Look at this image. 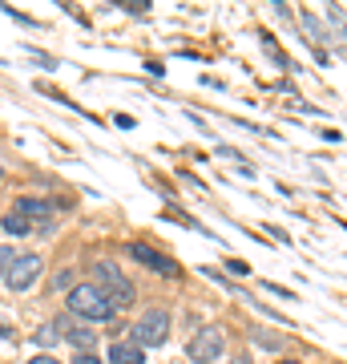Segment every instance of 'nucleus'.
<instances>
[{
  "label": "nucleus",
  "mask_w": 347,
  "mask_h": 364,
  "mask_svg": "<svg viewBox=\"0 0 347 364\" xmlns=\"http://www.w3.org/2000/svg\"><path fill=\"white\" fill-rule=\"evenodd\" d=\"M16 210H25L28 219L37 223L40 215H49V203H45V198H16Z\"/></svg>",
  "instance_id": "obj_10"
},
{
  "label": "nucleus",
  "mask_w": 347,
  "mask_h": 364,
  "mask_svg": "<svg viewBox=\"0 0 347 364\" xmlns=\"http://www.w3.org/2000/svg\"><path fill=\"white\" fill-rule=\"evenodd\" d=\"M28 364H61V360H53L49 352H40V356H33V360H28Z\"/></svg>",
  "instance_id": "obj_16"
},
{
  "label": "nucleus",
  "mask_w": 347,
  "mask_h": 364,
  "mask_svg": "<svg viewBox=\"0 0 347 364\" xmlns=\"http://www.w3.org/2000/svg\"><path fill=\"white\" fill-rule=\"evenodd\" d=\"M40 267H45L40 255H16V263L9 267V275H4V284L13 287V291H28V287L40 279Z\"/></svg>",
  "instance_id": "obj_5"
},
{
  "label": "nucleus",
  "mask_w": 347,
  "mask_h": 364,
  "mask_svg": "<svg viewBox=\"0 0 347 364\" xmlns=\"http://www.w3.org/2000/svg\"><path fill=\"white\" fill-rule=\"evenodd\" d=\"M250 336H255V344H263V348H283V336H275V332H263V328H255Z\"/></svg>",
  "instance_id": "obj_12"
},
{
  "label": "nucleus",
  "mask_w": 347,
  "mask_h": 364,
  "mask_svg": "<svg viewBox=\"0 0 347 364\" xmlns=\"http://www.w3.org/2000/svg\"><path fill=\"white\" fill-rule=\"evenodd\" d=\"M73 364H101V356H93V352H81V356H77Z\"/></svg>",
  "instance_id": "obj_15"
},
{
  "label": "nucleus",
  "mask_w": 347,
  "mask_h": 364,
  "mask_svg": "<svg viewBox=\"0 0 347 364\" xmlns=\"http://www.w3.org/2000/svg\"><path fill=\"white\" fill-rule=\"evenodd\" d=\"M69 312L85 316V320H109L114 316V299L97 284H77L69 291Z\"/></svg>",
  "instance_id": "obj_1"
},
{
  "label": "nucleus",
  "mask_w": 347,
  "mask_h": 364,
  "mask_svg": "<svg viewBox=\"0 0 347 364\" xmlns=\"http://www.w3.org/2000/svg\"><path fill=\"white\" fill-rule=\"evenodd\" d=\"M4 231H9V235H33V231H37V223L28 219L25 210L13 207L9 215H4Z\"/></svg>",
  "instance_id": "obj_9"
},
{
  "label": "nucleus",
  "mask_w": 347,
  "mask_h": 364,
  "mask_svg": "<svg viewBox=\"0 0 347 364\" xmlns=\"http://www.w3.org/2000/svg\"><path fill=\"white\" fill-rule=\"evenodd\" d=\"M57 336H61V332H53V328H40V344H57Z\"/></svg>",
  "instance_id": "obj_14"
},
{
  "label": "nucleus",
  "mask_w": 347,
  "mask_h": 364,
  "mask_svg": "<svg viewBox=\"0 0 347 364\" xmlns=\"http://www.w3.org/2000/svg\"><path fill=\"white\" fill-rule=\"evenodd\" d=\"M13 263H16V251L9 247V243H0V279L9 275V267H13Z\"/></svg>",
  "instance_id": "obj_13"
},
{
  "label": "nucleus",
  "mask_w": 347,
  "mask_h": 364,
  "mask_svg": "<svg viewBox=\"0 0 347 364\" xmlns=\"http://www.w3.org/2000/svg\"><path fill=\"white\" fill-rule=\"evenodd\" d=\"M109 364H145V348L133 340H114L109 344Z\"/></svg>",
  "instance_id": "obj_7"
},
{
  "label": "nucleus",
  "mask_w": 347,
  "mask_h": 364,
  "mask_svg": "<svg viewBox=\"0 0 347 364\" xmlns=\"http://www.w3.org/2000/svg\"><path fill=\"white\" fill-rule=\"evenodd\" d=\"M57 328H65L61 336L69 340L73 348H81V352H89L93 344H97V332H93V328H81V324H73V320H61Z\"/></svg>",
  "instance_id": "obj_8"
},
{
  "label": "nucleus",
  "mask_w": 347,
  "mask_h": 364,
  "mask_svg": "<svg viewBox=\"0 0 347 364\" xmlns=\"http://www.w3.org/2000/svg\"><path fill=\"white\" fill-rule=\"evenodd\" d=\"M222 348H226L222 328H198V336L190 340V360H198V364H219V360H222Z\"/></svg>",
  "instance_id": "obj_4"
},
{
  "label": "nucleus",
  "mask_w": 347,
  "mask_h": 364,
  "mask_svg": "<svg viewBox=\"0 0 347 364\" xmlns=\"http://www.w3.org/2000/svg\"><path fill=\"white\" fill-rule=\"evenodd\" d=\"M129 255H133L138 263H145L150 272H166V275L178 272V263L170 259V255H162L158 247H150V243H129Z\"/></svg>",
  "instance_id": "obj_6"
},
{
  "label": "nucleus",
  "mask_w": 347,
  "mask_h": 364,
  "mask_svg": "<svg viewBox=\"0 0 347 364\" xmlns=\"http://www.w3.org/2000/svg\"><path fill=\"white\" fill-rule=\"evenodd\" d=\"M303 25H307V33H311V41L319 45V41H327V28H323V21L315 13H303Z\"/></svg>",
  "instance_id": "obj_11"
},
{
  "label": "nucleus",
  "mask_w": 347,
  "mask_h": 364,
  "mask_svg": "<svg viewBox=\"0 0 347 364\" xmlns=\"http://www.w3.org/2000/svg\"><path fill=\"white\" fill-rule=\"evenodd\" d=\"M93 275H97V287H105V291H109L114 308H126V304H133V287H129V279L121 275V267H117V263L97 259V263H93Z\"/></svg>",
  "instance_id": "obj_2"
},
{
  "label": "nucleus",
  "mask_w": 347,
  "mask_h": 364,
  "mask_svg": "<svg viewBox=\"0 0 347 364\" xmlns=\"http://www.w3.org/2000/svg\"><path fill=\"white\" fill-rule=\"evenodd\" d=\"M170 336V312L166 308H150V312L133 324V344H142V348H158V344H166Z\"/></svg>",
  "instance_id": "obj_3"
},
{
  "label": "nucleus",
  "mask_w": 347,
  "mask_h": 364,
  "mask_svg": "<svg viewBox=\"0 0 347 364\" xmlns=\"http://www.w3.org/2000/svg\"><path fill=\"white\" fill-rule=\"evenodd\" d=\"M231 364H255V360H246V356H234V360Z\"/></svg>",
  "instance_id": "obj_17"
},
{
  "label": "nucleus",
  "mask_w": 347,
  "mask_h": 364,
  "mask_svg": "<svg viewBox=\"0 0 347 364\" xmlns=\"http://www.w3.org/2000/svg\"><path fill=\"white\" fill-rule=\"evenodd\" d=\"M279 364H303V360H279Z\"/></svg>",
  "instance_id": "obj_18"
}]
</instances>
